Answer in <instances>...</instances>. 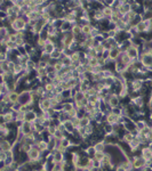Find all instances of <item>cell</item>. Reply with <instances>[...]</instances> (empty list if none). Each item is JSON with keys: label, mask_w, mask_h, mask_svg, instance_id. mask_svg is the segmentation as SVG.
<instances>
[{"label": "cell", "mask_w": 152, "mask_h": 171, "mask_svg": "<svg viewBox=\"0 0 152 171\" xmlns=\"http://www.w3.org/2000/svg\"><path fill=\"white\" fill-rule=\"evenodd\" d=\"M114 171H127V170H126V169H125V168H124V167H122L121 164H118Z\"/></svg>", "instance_id": "obj_38"}, {"label": "cell", "mask_w": 152, "mask_h": 171, "mask_svg": "<svg viewBox=\"0 0 152 171\" xmlns=\"http://www.w3.org/2000/svg\"><path fill=\"white\" fill-rule=\"evenodd\" d=\"M121 53H122V52H121L118 47H114V48H112V49H110V59L113 60V62H115V60L119 58V56H120Z\"/></svg>", "instance_id": "obj_11"}, {"label": "cell", "mask_w": 152, "mask_h": 171, "mask_svg": "<svg viewBox=\"0 0 152 171\" xmlns=\"http://www.w3.org/2000/svg\"><path fill=\"white\" fill-rule=\"evenodd\" d=\"M62 56H63V53H62L61 50L56 49V50L50 55V58H52V59H55V60H61Z\"/></svg>", "instance_id": "obj_27"}, {"label": "cell", "mask_w": 152, "mask_h": 171, "mask_svg": "<svg viewBox=\"0 0 152 171\" xmlns=\"http://www.w3.org/2000/svg\"><path fill=\"white\" fill-rule=\"evenodd\" d=\"M134 139H135V136H134L132 133H129V131H126V133L124 135V137H122V139H121V141H124V143H126V144H129V143H132Z\"/></svg>", "instance_id": "obj_20"}, {"label": "cell", "mask_w": 152, "mask_h": 171, "mask_svg": "<svg viewBox=\"0 0 152 171\" xmlns=\"http://www.w3.org/2000/svg\"><path fill=\"white\" fill-rule=\"evenodd\" d=\"M92 123H93V121H92V119L88 115H86L82 119H80V127H82V128H86V127H88Z\"/></svg>", "instance_id": "obj_21"}, {"label": "cell", "mask_w": 152, "mask_h": 171, "mask_svg": "<svg viewBox=\"0 0 152 171\" xmlns=\"http://www.w3.org/2000/svg\"><path fill=\"white\" fill-rule=\"evenodd\" d=\"M141 156L146 161H151L152 160V147L151 146H143L141 150Z\"/></svg>", "instance_id": "obj_6"}, {"label": "cell", "mask_w": 152, "mask_h": 171, "mask_svg": "<svg viewBox=\"0 0 152 171\" xmlns=\"http://www.w3.org/2000/svg\"><path fill=\"white\" fill-rule=\"evenodd\" d=\"M119 117L120 116H118V115L113 114L112 112H110L109 114L105 115V122L109 123L110 126H117V124H119Z\"/></svg>", "instance_id": "obj_7"}, {"label": "cell", "mask_w": 152, "mask_h": 171, "mask_svg": "<svg viewBox=\"0 0 152 171\" xmlns=\"http://www.w3.org/2000/svg\"><path fill=\"white\" fill-rule=\"evenodd\" d=\"M84 98H86V96H85V94L82 93V91H78L77 93V95L73 97V102H82L84 100Z\"/></svg>", "instance_id": "obj_28"}, {"label": "cell", "mask_w": 152, "mask_h": 171, "mask_svg": "<svg viewBox=\"0 0 152 171\" xmlns=\"http://www.w3.org/2000/svg\"><path fill=\"white\" fill-rule=\"evenodd\" d=\"M104 156H105V152H96L93 159H95L96 161H103Z\"/></svg>", "instance_id": "obj_31"}, {"label": "cell", "mask_w": 152, "mask_h": 171, "mask_svg": "<svg viewBox=\"0 0 152 171\" xmlns=\"http://www.w3.org/2000/svg\"><path fill=\"white\" fill-rule=\"evenodd\" d=\"M52 171H64L63 169V164L62 163H55L52 168Z\"/></svg>", "instance_id": "obj_32"}, {"label": "cell", "mask_w": 152, "mask_h": 171, "mask_svg": "<svg viewBox=\"0 0 152 171\" xmlns=\"http://www.w3.org/2000/svg\"><path fill=\"white\" fill-rule=\"evenodd\" d=\"M46 130H47V133H49L50 136H54V133H55V131H56V127H54V126H50V127H48Z\"/></svg>", "instance_id": "obj_34"}, {"label": "cell", "mask_w": 152, "mask_h": 171, "mask_svg": "<svg viewBox=\"0 0 152 171\" xmlns=\"http://www.w3.org/2000/svg\"><path fill=\"white\" fill-rule=\"evenodd\" d=\"M143 66L148 67L149 70L152 69V53H141V56L138 59Z\"/></svg>", "instance_id": "obj_2"}, {"label": "cell", "mask_w": 152, "mask_h": 171, "mask_svg": "<svg viewBox=\"0 0 152 171\" xmlns=\"http://www.w3.org/2000/svg\"><path fill=\"white\" fill-rule=\"evenodd\" d=\"M131 10H132V5H131V2H129V1H121V5L119 6L118 12L124 16V15L128 14Z\"/></svg>", "instance_id": "obj_4"}, {"label": "cell", "mask_w": 152, "mask_h": 171, "mask_svg": "<svg viewBox=\"0 0 152 171\" xmlns=\"http://www.w3.org/2000/svg\"><path fill=\"white\" fill-rule=\"evenodd\" d=\"M73 107H75L73 100H66V102L63 103V112H65V113H69Z\"/></svg>", "instance_id": "obj_14"}, {"label": "cell", "mask_w": 152, "mask_h": 171, "mask_svg": "<svg viewBox=\"0 0 152 171\" xmlns=\"http://www.w3.org/2000/svg\"><path fill=\"white\" fill-rule=\"evenodd\" d=\"M92 31H93V26L91 24H86V25H82V34L86 36V37H89L92 34Z\"/></svg>", "instance_id": "obj_22"}, {"label": "cell", "mask_w": 152, "mask_h": 171, "mask_svg": "<svg viewBox=\"0 0 152 171\" xmlns=\"http://www.w3.org/2000/svg\"><path fill=\"white\" fill-rule=\"evenodd\" d=\"M38 117V112L37 111H30L25 114V122H30L33 123Z\"/></svg>", "instance_id": "obj_10"}, {"label": "cell", "mask_w": 152, "mask_h": 171, "mask_svg": "<svg viewBox=\"0 0 152 171\" xmlns=\"http://www.w3.org/2000/svg\"><path fill=\"white\" fill-rule=\"evenodd\" d=\"M126 54L129 56V58H131L133 62L138 60V59H140V56H141V47H137V46L131 45V47L127 48Z\"/></svg>", "instance_id": "obj_1"}, {"label": "cell", "mask_w": 152, "mask_h": 171, "mask_svg": "<svg viewBox=\"0 0 152 171\" xmlns=\"http://www.w3.org/2000/svg\"><path fill=\"white\" fill-rule=\"evenodd\" d=\"M8 99L10 102V104H14V103H17L19 99V91H10L8 94Z\"/></svg>", "instance_id": "obj_15"}, {"label": "cell", "mask_w": 152, "mask_h": 171, "mask_svg": "<svg viewBox=\"0 0 152 171\" xmlns=\"http://www.w3.org/2000/svg\"><path fill=\"white\" fill-rule=\"evenodd\" d=\"M88 64H89L92 67L98 66V57H91L89 60H88Z\"/></svg>", "instance_id": "obj_30"}, {"label": "cell", "mask_w": 152, "mask_h": 171, "mask_svg": "<svg viewBox=\"0 0 152 171\" xmlns=\"http://www.w3.org/2000/svg\"><path fill=\"white\" fill-rule=\"evenodd\" d=\"M55 50H56V45L53 43V42H50L49 40L46 42V45H45V47H44V49H42V52L46 53V54H48L49 56H50Z\"/></svg>", "instance_id": "obj_9"}, {"label": "cell", "mask_w": 152, "mask_h": 171, "mask_svg": "<svg viewBox=\"0 0 152 171\" xmlns=\"http://www.w3.org/2000/svg\"><path fill=\"white\" fill-rule=\"evenodd\" d=\"M71 33H72L75 37H78V36L82 34V26H81L79 23H78V24H75V25H72Z\"/></svg>", "instance_id": "obj_17"}, {"label": "cell", "mask_w": 152, "mask_h": 171, "mask_svg": "<svg viewBox=\"0 0 152 171\" xmlns=\"http://www.w3.org/2000/svg\"><path fill=\"white\" fill-rule=\"evenodd\" d=\"M146 106H148V111L149 112H152V96H150L148 103H146Z\"/></svg>", "instance_id": "obj_37"}, {"label": "cell", "mask_w": 152, "mask_h": 171, "mask_svg": "<svg viewBox=\"0 0 152 171\" xmlns=\"http://www.w3.org/2000/svg\"><path fill=\"white\" fill-rule=\"evenodd\" d=\"M6 159H7V153L6 152H0V162H1V163H3V162L6 161Z\"/></svg>", "instance_id": "obj_36"}, {"label": "cell", "mask_w": 152, "mask_h": 171, "mask_svg": "<svg viewBox=\"0 0 152 171\" xmlns=\"http://www.w3.org/2000/svg\"><path fill=\"white\" fill-rule=\"evenodd\" d=\"M9 41H10V42H16V41H17V36H16L15 32H12V33L9 34Z\"/></svg>", "instance_id": "obj_35"}, {"label": "cell", "mask_w": 152, "mask_h": 171, "mask_svg": "<svg viewBox=\"0 0 152 171\" xmlns=\"http://www.w3.org/2000/svg\"><path fill=\"white\" fill-rule=\"evenodd\" d=\"M41 155H42V153L40 152L38 148H32L30 152H28V159H29V161H31V162H36V161L39 162Z\"/></svg>", "instance_id": "obj_3"}, {"label": "cell", "mask_w": 152, "mask_h": 171, "mask_svg": "<svg viewBox=\"0 0 152 171\" xmlns=\"http://www.w3.org/2000/svg\"><path fill=\"white\" fill-rule=\"evenodd\" d=\"M85 151H86V155H87L88 157H93V156L95 155V153H96V150H95V147H94V145L88 146Z\"/></svg>", "instance_id": "obj_25"}, {"label": "cell", "mask_w": 152, "mask_h": 171, "mask_svg": "<svg viewBox=\"0 0 152 171\" xmlns=\"http://www.w3.org/2000/svg\"><path fill=\"white\" fill-rule=\"evenodd\" d=\"M21 129H22V133H24V136L30 133H33V130H32V123H30V122H23V124L21 126Z\"/></svg>", "instance_id": "obj_13"}, {"label": "cell", "mask_w": 152, "mask_h": 171, "mask_svg": "<svg viewBox=\"0 0 152 171\" xmlns=\"http://www.w3.org/2000/svg\"><path fill=\"white\" fill-rule=\"evenodd\" d=\"M14 147V144L8 139H1L0 140V151L1 152H9Z\"/></svg>", "instance_id": "obj_5"}, {"label": "cell", "mask_w": 152, "mask_h": 171, "mask_svg": "<svg viewBox=\"0 0 152 171\" xmlns=\"http://www.w3.org/2000/svg\"><path fill=\"white\" fill-rule=\"evenodd\" d=\"M82 171H93V170H92L91 168H84V169H82Z\"/></svg>", "instance_id": "obj_39"}, {"label": "cell", "mask_w": 152, "mask_h": 171, "mask_svg": "<svg viewBox=\"0 0 152 171\" xmlns=\"http://www.w3.org/2000/svg\"><path fill=\"white\" fill-rule=\"evenodd\" d=\"M102 13H103V16H104V19H110L112 17V15H113L114 10L112 7H110V6H108V7H104L103 9H102Z\"/></svg>", "instance_id": "obj_12"}, {"label": "cell", "mask_w": 152, "mask_h": 171, "mask_svg": "<svg viewBox=\"0 0 152 171\" xmlns=\"http://www.w3.org/2000/svg\"><path fill=\"white\" fill-rule=\"evenodd\" d=\"M146 127H148V122H146L145 119H141V120L136 121V129H137L138 131H142V130L145 129Z\"/></svg>", "instance_id": "obj_19"}, {"label": "cell", "mask_w": 152, "mask_h": 171, "mask_svg": "<svg viewBox=\"0 0 152 171\" xmlns=\"http://www.w3.org/2000/svg\"><path fill=\"white\" fill-rule=\"evenodd\" d=\"M70 58H71L72 63H75V62H81V60H82V53H81V52H73V53H70Z\"/></svg>", "instance_id": "obj_18"}, {"label": "cell", "mask_w": 152, "mask_h": 171, "mask_svg": "<svg viewBox=\"0 0 152 171\" xmlns=\"http://www.w3.org/2000/svg\"><path fill=\"white\" fill-rule=\"evenodd\" d=\"M22 104L21 103H14V104H12L10 105V110L14 112V113H19V112H21V110H22Z\"/></svg>", "instance_id": "obj_24"}, {"label": "cell", "mask_w": 152, "mask_h": 171, "mask_svg": "<svg viewBox=\"0 0 152 171\" xmlns=\"http://www.w3.org/2000/svg\"><path fill=\"white\" fill-rule=\"evenodd\" d=\"M71 121H72V123H73V126H75L76 129L80 128V119L79 117H73V119H71Z\"/></svg>", "instance_id": "obj_33"}, {"label": "cell", "mask_w": 152, "mask_h": 171, "mask_svg": "<svg viewBox=\"0 0 152 171\" xmlns=\"http://www.w3.org/2000/svg\"><path fill=\"white\" fill-rule=\"evenodd\" d=\"M39 171H48V170H46V169H44V168H41V169H40V170Z\"/></svg>", "instance_id": "obj_40"}, {"label": "cell", "mask_w": 152, "mask_h": 171, "mask_svg": "<svg viewBox=\"0 0 152 171\" xmlns=\"http://www.w3.org/2000/svg\"><path fill=\"white\" fill-rule=\"evenodd\" d=\"M64 67H65V66H64L63 62H62V60H57V63L55 64V66H54V70H55L56 73H61V72L63 71Z\"/></svg>", "instance_id": "obj_26"}, {"label": "cell", "mask_w": 152, "mask_h": 171, "mask_svg": "<svg viewBox=\"0 0 152 171\" xmlns=\"http://www.w3.org/2000/svg\"><path fill=\"white\" fill-rule=\"evenodd\" d=\"M0 70H1V72H3V73H9V72H10V70H9V62H8V60L1 62V63H0Z\"/></svg>", "instance_id": "obj_23"}, {"label": "cell", "mask_w": 152, "mask_h": 171, "mask_svg": "<svg viewBox=\"0 0 152 171\" xmlns=\"http://www.w3.org/2000/svg\"><path fill=\"white\" fill-rule=\"evenodd\" d=\"M94 147H95L96 152H105L106 151V143L104 140H99L94 145Z\"/></svg>", "instance_id": "obj_16"}, {"label": "cell", "mask_w": 152, "mask_h": 171, "mask_svg": "<svg viewBox=\"0 0 152 171\" xmlns=\"http://www.w3.org/2000/svg\"><path fill=\"white\" fill-rule=\"evenodd\" d=\"M44 88L46 91H54L55 90V84L53 82H47L44 84Z\"/></svg>", "instance_id": "obj_29"}, {"label": "cell", "mask_w": 152, "mask_h": 171, "mask_svg": "<svg viewBox=\"0 0 152 171\" xmlns=\"http://www.w3.org/2000/svg\"><path fill=\"white\" fill-rule=\"evenodd\" d=\"M12 171H19V169H17V170H12Z\"/></svg>", "instance_id": "obj_41"}, {"label": "cell", "mask_w": 152, "mask_h": 171, "mask_svg": "<svg viewBox=\"0 0 152 171\" xmlns=\"http://www.w3.org/2000/svg\"><path fill=\"white\" fill-rule=\"evenodd\" d=\"M63 127H64V129H65V133H68V136L73 135L77 130L76 128H75V126H73V123H72V121H71V120L65 121V122L63 123Z\"/></svg>", "instance_id": "obj_8"}]
</instances>
